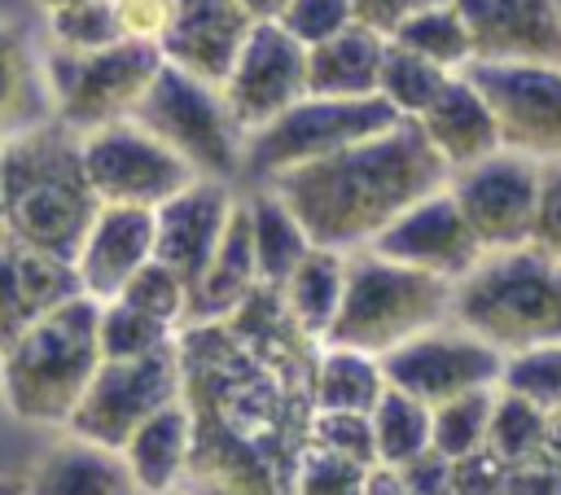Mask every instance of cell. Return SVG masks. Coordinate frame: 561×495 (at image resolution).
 I'll list each match as a JSON object with an SVG mask.
<instances>
[{"label":"cell","instance_id":"obj_46","mask_svg":"<svg viewBox=\"0 0 561 495\" xmlns=\"http://www.w3.org/2000/svg\"><path fill=\"white\" fill-rule=\"evenodd\" d=\"M394 473H399L403 495H443V486H447V477H451V460L430 447V451L412 456L408 464H399Z\"/></svg>","mask_w":561,"mask_h":495},{"label":"cell","instance_id":"obj_13","mask_svg":"<svg viewBox=\"0 0 561 495\" xmlns=\"http://www.w3.org/2000/svg\"><path fill=\"white\" fill-rule=\"evenodd\" d=\"M447 193L482 250L526 245L535 237L539 210V162L495 149L482 162H469L447 175Z\"/></svg>","mask_w":561,"mask_h":495},{"label":"cell","instance_id":"obj_1","mask_svg":"<svg viewBox=\"0 0 561 495\" xmlns=\"http://www.w3.org/2000/svg\"><path fill=\"white\" fill-rule=\"evenodd\" d=\"M316 346L272 285L224 320L175 333L180 403L193 421L188 495H289L307 451Z\"/></svg>","mask_w":561,"mask_h":495},{"label":"cell","instance_id":"obj_7","mask_svg":"<svg viewBox=\"0 0 561 495\" xmlns=\"http://www.w3.org/2000/svg\"><path fill=\"white\" fill-rule=\"evenodd\" d=\"M394 123H399V114L381 96H311L307 92L272 123L245 131L241 171L254 184H267L294 166H307L346 145H359Z\"/></svg>","mask_w":561,"mask_h":495},{"label":"cell","instance_id":"obj_48","mask_svg":"<svg viewBox=\"0 0 561 495\" xmlns=\"http://www.w3.org/2000/svg\"><path fill=\"white\" fill-rule=\"evenodd\" d=\"M500 495H561V469H557L552 460H535V464L504 469Z\"/></svg>","mask_w":561,"mask_h":495},{"label":"cell","instance_id":"obj_41","mask_svg":"<svg viewBox=\"0 0 561 495\" xmlns=\"http://www.w3.org/2000/svg\"><path fill=\"white\" fill-rule=\"evenodd\" d=\"M364 477L368 469L355 464V460H342L333 451H320L307 442L298 469H294V482H289V495H359L364 491Z\"/></svg>","mask_w":561,"mask_h":495},{"label":"cell","instance_id":"obj_9","mask_svg":"<svg viewBox=\"0 0 561 495\" xmlns=\"http://www.w3.org/2000/svg\"><path fill=\"white\" fill-rule=\"evenodd\" d=\"M131 118L153 131L171 153H180L193 175L228 184L241 171V140L245 131L232 123L224 96L215 83H202L175 66L162 61L153 83L145 88Z\"/></svg>","mask_w":561,"mask_h":495},{"label":"cell","instance_id":"obj_44","mask_svg":"<svg viewBox=\"0 0 561 495\" xmlns=\"http://www.w3.org/2000/svg\"><path fill=\"white\" fill-rule=\"evenodd\" d=\"M504 486V464L491 451L451 460V477L443 486V495H500Z\"/></svg>","mask_w":561,"mask_h":495},{"label":"cell","instance_id":"obj_50","mask_svg":"<svg viewBox=\"0 0 561 495\" xmlns=\"http://www.w3.org/2000/svg\"><path fill=\"white\" fill-rule=\"evenodd\" d=\"M254 22H276L280 18V9L289 4V0H237Z\"/></svg>","mask_w":561,"mask_h":495},{"label":"cell","instance_id":"obj_17","mask_svg":"<svg viewBox=\"0 0 561 495\" xmlns=\"http://www.w3.org/2000/svg\"><path fill=\"white\" fill-rule=\"evenodd\" d=\"M232 202L237 197L228 193V184L197 175L193 184H184L175 197H167L153 210V258L162 267H171L188 285V293H193L197 276L206 272V263L224 237Z\"/></svg>","mask_w":561,"mask_h":495},{"label":"cell","instance_id":"obj_35","mask_svg":"<svg viewBox=\"0 0 561 495\" xmlns=\"http://www.w3.org/2000/svg\"><path fill=\"white\" fill-rule=\"evenodd\" d=\"M175 333L180 329L127 307L123 298L96 302V350H101V359H149L158 350H171Z\"/></svg>","mask_w":561,"mask_h":495},{"label":"cell","instance_id":"obj_28","mask_svg":"<svg viewBox=\"0 0 561 495\" xmlns=\"http://www.w3.org/2000/svg\"><path fill=\"white\" fill-rule=\"evenodd\" d=\"M386 390L381 359L355 346L320 342L311 364V407L316 412H373Z\"/></svg>","mask_w":561,"mask_h":495},{"label":"cell","instance_id":"obj_55","mask_svg":"<svg viewBox=\"0 0 561 495\" xmlns=\"http://www.w3.org/2000/svg\"><path fill=\"white\" fill-rule=\"evenodd\" d=\"M162 495H188V491H180V486H175V491H162Z\"/></svg>","mask_w":561,"mask_h":495},{"label":"cell","instance_id":"obj_40","mask_svg":"<svg viewBox=\"0 0 561 495\" xmlns=\"http://www.w3.org/2000/svg\"><path fill=\"white\" fill-rule=\"evenodd\" d=\"M307 442L320 447V451H333V456H342V460H355V464H364V469L377 464L368 412H316V407H311Z\"/></svg>","mask_w":561,"mask_h":495},{"label":"cell","instance_id":"obj_43","mask_svg":"<svg viewBox=\"0 0 561 495\" xmlns=\"http://www.w3.org/2000/svg\"><path fill=\"white\" fill-rule=\"evenodd\" d=\"M535 245L561 254V158L539 162V210H535Z\"/></svg>","mask_w":561,"mask_h":495},{"label":"cell","instance_id":"obj_6","mask_svg":"<svg viewBox=\"0 0 561 495\" xmlns=\"http://www.w3.org/2000/svg\"><path fill=\"white\" fill-rule=\"evenodd\" d=\"M451 315V280L403 267L368 245L346 250V285L342 307L324 333V342L355 346L368 355H386L399 342L438 329Z\"/></svg>","mask_w":561,"mask_h":495},{"label":"cell","instance_id":"obj_29","mask_svg":"<svg viewBox=\"0 0 561 495\" xmlns=\"http://www.w3.org/2000/svg\"><path fill=\"white\" fill-rule=\"evenodd\" d=\"M241 206H245V223H250V245H254L259 280L280 289L285 276L311 250V237L298 223V215L276 197V188H254L250 197H241Z\"/></svg>","mask_w":561,"mask_h":495},{"label":"cell","instance_id":"obj_51","mask_svg":"<svg viewBox=\"0 0 561 495\" xmlns=\"http://www.w3.org/2000/svg\"><path fill=\"white\" fill-rule=\"evenodd\" d=\"M543 456L552 464H561V407L548 412V442H543Z\"/></svg>","mask_w":561,"mask_h":495},{"label":"cell","instance_id":"obj_21","mask_svg":"<svg viewBox=\"0 0 561 495\" xmlns=\"http://www.w3.org/2000/svg\"><path fill=\"white\" fill-rule=\"evenodd\" d=\"M75 293H79L75 263L0 241V350L18 333H26L39 315L70 302Z\"/></svg>","mask_w":561,"mask_h":495},{"label":"cell","instance_id":"obj_47","mask_svg":"<svg viewBox=\"0 0 561 495\" xmlns=\"http://www.w3.org/2000/svg\"><path fill=\"white\" fill-rule=\"evenodd\" d=\"M430 4H443V0H351V13H355V22L373 26L377 35H390L403 18H412L416 9H430Z\"/></svg>","mask_w":561,"mask_h":495},{"label":"cell","instance_id":"obj_31","mask_svg":"<svg viewBox=\"0 0 561 495\" xmlns=\"http://www.w3.org/2000/svg\"><path fill=\"white\" fill-rule=\"evenodd\" d=\"M543 442H548V412L539 403H530V399L495 385L491 425H486V451L504 469H517V464L548 460L543 456Z\"/></svg>","mask_w":561,"mask_h":495},{"label":"cell","instance_id":"obj_54","mask_svg":"<svg viewBox=\"0 0 561 495\" xmlns=\"http://www.w3.org/2000/svg\"><path fill=\"white\" fill-rule=\"evenodd\" d=\"M0 241H9L4 237V180H0Z\"/></svg>","mask_w":561,"mask_h":495},{"label":"cell","instance_id":"obj_11","mask_svg":"<svg viewBox=\"0 0 561 495\" xmlns=\"http://www.w3.org/2000/svg\"><path fill=\"white\" fill-rule=\"evenodd\" d=\"M460 74L491 105L500 149L530 162L561 158V61H469Z\"/></svg>","mask_w":561,"mask_h":495},{"label":"cell","instance_id":"obj_39","mask_svg":"<svg viewBox=\"0 0 561 495\" xmlns=\"http://www.w3.org/2000/svg\"><path fill=\"white\" fill-rule=\"evenodd\" d=\"M500 385L522 394V399H530V403H539L543 412L561 407V342L508 355L504 372H500Z\"/></svg>","mask_w":561,"mask_h":495},{"label":"cell","instance_id":"obj_15","mask_svg":"<svg viewBox=\"0 0 561 495\" xmlns=\"http://www.w3.org/2000/svg\"><path fill=\"white\" fill-rule=\"evenodd\" d=\"M219 96L241 131H254L307 96V48L280 22H254Z\"/></svg>","mask_w":561,"mask_h":495},{"label":"cell","instance_id":"obj_52","mask_svg":"<svg viewBox=\"0 0 561 495\" xmlns=\"http://www.w3.org/2000/svg\"><path fill=\"white\" fill-rule=\"evenodd\" d=\"M0 495H26V477H0Z\"/></svg>","mask_w":561,"mask_h":495},{"label":"cell","instance_id":"obj_8","mask_svg":"<svg viewBox=\"0 0 561 495\" xmlns=\"http://www.w3.org/2000/svg\"><path fill=\"white\" fill-rule=\"evenodd\" d=\"M158 70H162V53L149 39H118L92 53L48 48L44 79L53 96V118L75 136L131 118Z\"/></svg>","mask_w":561,"mask_h":495},{"label":"cell","instance_id":"obj_16","mask_svg":"<svg viewBox=\"0 0 561 495\" xmlns=\"http://www.w3.org/2000/svg\"><path fill=\"white\" fill-rule=\"evenodd\" d=\"M368 250L403 263V267H416V272H430L438 280H460L486 250L478 245L473 228L465 223V215L456 210L447 184L425 193L421 202H412L399 219H390L373 241Z\"/></svg>","mask_w":561,"mask_h":495},{"label":"cell","instance_id":"obj_27","mask_svg":"<svg viewBox=\"0 0 561 495\" xmlns=\"http://www.w3.org/2000/svg\"><path fill=\"white\" fill-rule=\"evenodd\" d=\"M48 118H53V96H48L44 61L31 53L18 26L0 22V145Z\"/></svg>","mask_w":561,"mask_h":495},{"label":"cell","instance_id":"obj_30","mask_svg":"<svg viewBox=\"0 0 561 495\" xmlns=\"http://www.w3.org/2000/svg\"><path fill=\"white\" fill-rule=\"evenodd\" d=\"M342 285H346V254L311 245L276 293H280L285 311L294 315V324L311 342H324V333H329V324L342 307Z\"/></svg>","mask_w":561,"mask_h":495},{"label":"cell","instance_id":"obj_10","mask_svg":"<svg viewBox=\"0 0 561 495\" xmlns=\"http://www.w3.org/2000/svg\"><path fill=\"white\" fill-rule=\"evenodd\" d=\"M79 153L101 206L158 210L167 197H175L184 184L197 180L193 166L180 153H171L153 131H145L136 118H118L96 131H83Z\"/></svg>","mask_w":561,"mask_h":495},{"label":"cell","instance_id":"obj_34","mask_svg":"<svg viewBox=\"0 0 561 495\" xmlns=\"http://www.w3.org/2000/svg\"><path fill=\"white\" fill-rule=\"evenodd\" d=\"M451 79V70L399 48L386 39L381 53V70H377V96L399 114V118H421L430 110V101L443 92V83Z\"/></svg>","mask_w":561,"mask_h":495},{"label":"cell","instance_id":"obj_36","mask_svg":"<svg viewBox=\"0 0 561 495\" xmlns=\"http://www.w3.org/2000/svg\"><path fill=\"white\" fill-rule=\"evenodd\" d=\"M491 399H495V390H469V394L434 403L430 407V447L447 460H465V456L486 451Z\"/></svg>","mask_w":561,"mask_h":495},{"label":"cell","instance_id":"obj_49","mask_svg":"<svg viewBox=\"0 0 561 495\" xmlns=\"http://www.w3.org/2000/svg\"><path fill=\"white\" fill-rule=\"evenodd\" d=\"M359 495H403L399 473H394V469H386V464H373V469H368V477H364V491H359Z\"/></svg>","mask_w":561,"mask_h":495},{"label":"cell","instance_id":"obj_37","mask_svg":"<svg viewBox=\"0 0 561 495\" xmlns=\"http://www.w3.org/2000/svg\"><path fill=\"white\" fill-rule=\"evenodd\" d=\"M48 39H53V48H66V53H92V48H110L127 35L114 13V0H79V4L48 13Z\"/></svg>","mask_w":561,"mask_h":495},{"label":"cell","instance_id":"obj_32","mask_svg":"<svg viewBox=\"0 0 561 495\" xmlns=\"http://www.w3.org/2000/svg\"><path fill=\"white\" fill-rule=\"evenodd\" d=\"M368 425H373L377 464H386V469H399L412 456L430 451V403H421L394 385L381 390V399L368 412Z\"/></svg>","mask_w":561,"mask_h":495},{"label":"cell","instance_id":"obj_25","mask_svg":"<svg viewBox=\"0 0 561 495\" xmlns=\"http://www.w3.org/2000/svg\"><path fill=\"white\" fill-rule=\"evenodd\" d=\"M26 495H145V491L136 486L118 451L83 438H66L35 464V473L26 477Z\"/></svg>","mask_w":561,"mask_h":495},{"label":"cell","instance_id":"obj_42","mask_svg":"<svg viewBox=\"0 0 561 495\" xmlns=\"http://www.w3.org/2000/svg\"><path fill=\"white\" fill-rule=\"evenodd\" d=\"M276 22H280L302 48H311V44H320V39H329V35H337V31H346V26L355 22V13H351V0H289Z\"/></svg>","mask_w":561,"mask_h":495},{"label":"cell","instance_id":"obj_23","mask_svg":"<svg viewBox=\"0 0 561 495\" xmlns=\"http://www.w3.org/2000/svg\"><path fill=\"white\" fill-rule=\"evenodd\" d=\"M259 267H254V245H250V223H245V206L232 202V215L224 223V237L206 263V272L197 276L193 293H188V315L184 324H206V320H224L228 311H237L254 289H259Z\"/></svg>","mask_w":561,"mask_h":495},{"label":"cell","instance_id":"obj_3","mask_svg":"<svg viewBox=\"0 0 561 495\" xmlns=\"http://www.w3.org/2000/svg\"><path fill=\"white\" fill-rule=\"evenodd\" d=\"M4 237L22 250L75 263V250L96 215V193L83 171L79 136L57 118L0 145Z\"/></svg>","mask_w":561,"mask_h":495},{"label":"cell","instance_id":"obj_4","mask_svg":"<svg viewBox=\"0 0 561 495\" xmlns=\"http://www.w3.org/2000/svg\"><path fill=\"white\" fill-rule=\"evenodd\" d=\"M451 320L504 359L561 342V254L535 241L486 250L451 285Z\"/></svg>","mask_w":561,"mask_h":495},{"label":"cell","instance_id":"obj_56","mask_svg":"<svg viewBox=\"0 0 561 495\" xmlns=\"http://www.w3.org/2000/svg\"><path fill=\"white\" fill-rule=\"evenodd\" d=\"M552 4H557V18H561V0H552Z\"/></svg>","mask_w":561,"mask_h":495},{"label":"cell","instance_id":"obj_33","mask_svg":"<svg viewBox=\"0 0 561 495\" xmlns=\"http://www.w3.org/2000/svg\"><path fill=\"white\" fill-rule=\"evenodd\" d=\"M386 39L399 44V48H408V53H416V57H425V61H434V66H443V70H451V74H460L473 61L469 31H465V22H460V13H456L451 0L430 4V9H416Z\"/></svg>","mask_w":561,"mask_h":495},{"label":"cell","instance_id":"obj_45","mask_svg":"<svg viewBox=\"0 0 561 495\" xmlns=\"http://www.w3.org/2000/svg\"><path fill=\"white\" fill-rule=\"evenodd\" d=\"M171 9H175V0H114L123 35L127 39H149V44L162 39V31L171 22Z\"/></svg>","mask_w":561,"mask_h":495},{"label":"cell","instance_id":"obj_26","mask_svg":"<svg viewBox=\"0 0 561 495\" xmlns=\"http://www.w3.org/2000/svg\"><path fill=\"white\" fill-rule=\"evenodd\" d=\"M386 35L364 22L307 48V92L311 96H377Z\"/></svg>","mask_w":561,"mask_h":495},{"label":"cell","instance_id":"obj_12","mask_svg":"<svg viewBox=\"0 0 561 495\" xmlns=\"http://www.w3.org/2000/svg\"><path fill=\"white\" fill-rule=\"evenodd\" d=\"M175 399H180L175 346L158 350L149 359H101L88 390L79 394L75 412L66 416V429H70V438L118 451L140 421H149L158 407H167Z\"/></svg>","mask_w":561,"mask_h":495},{"label":"cell","instance_id":"obj_22","mask_svg":"<svg viewBox=\"0 0 561 495\" xmlns=\"http://www.w3.org/2000/svg\"><path fill=\"white\" fill-rule=\"evenodd\" d=\"M421 127V136L430 140V149L443 158L447 171H460L469 162H482L500 149V131L491 118V105L482 101V92L465 79L451 74L443 83V92L430 101V110L421 118H412Z\"/></svg>","mask_w":561,"mask_h":495},{"label":"cell","instance_id":"obj_14","mask_svg":"<svg viewBox=\"0 0 561 495\" xmlns=\"http://www.w3.org/2000/svg\"><path fill=\"white\" fill-rule=\"evenodd\" d=\"M381 372H386V385L434 407V403L469 394V390H495L500 372H504V355L465 329L438 324V329H425V333L399 342L394 350H386Z\"/></svg>","mask_w":561,"mask_h":495},{"label":"cell","instance_id":"obj_38","mask_svg":"<svg viewBox=\"0 0 561 495\" xmlns=\"http://www.w3.org/2000/svg\"><path fill=\"white\" fill-rule=\"evenodd\" d=\"M118 298H123L127 307H136V311H145V315L171 324V329H184V315H188V285H184L171 267H162L158 258L140 263V267L131 272V280L118 289Z\"/></svg>","mask_w":561,"mask_h":495},{"label":"cell","instance_id":"obj_5","mask_svg":"<svg viewBox=\"0 0 561 495\" xmlns=\"http://www.w3.org/2000/svg\"><path fill=\"white\" fill-rule=\"evenodd\" d=\"M96 364V302L75 293L0 350V399L22 421L66 425Z\"/></svg>","mask_w":561,"mask_h":495},{"label":"cell","instance_id":"obj_20","mask_svg":"<svg viewBox=\"0 0 561 495\" xmlns=\"http://www.w3.org/2000/svg\"><path fill=\"white\" fill-rule=\"evenodd\" d=\"M149 258H153V210L96 206V215L75 250L79 293L92 302H110L131 280V272Z\"/></svg>","mask_w":561,"mask_h":495},{"label":"cell","instance_id":"obj_2","mask_svg":"<svg viewBox=\"0 0 561 495\" xmlns=\"http://www.w3.org/2000/svg\"><path fill=\"white\" fill-rule=\"evenodd\" d=\"M447 175L451 171L430 149L421 127L399 118L359 145L267 180V188H276V197L298 215L311 245L346 254L368 245L412 202L443 188Z\"/></svg>","mask_w":561,"mask_h":495},{"label":"cell","instance_id":"obj_53","mask_svg":"<svg viewBox=\"0 0 561 495\" xmlns=\"http://www.w3.org/2000/svg\"><path fill=\"white\" fill-rule=\"evenodd\" d=\"M44 13H57V9H66V4H79V0H35Z\"/></svg>","mask_w":561,"mask_h":495},{"label":"cell","instance_id":"obj_19","mask_svg":"<svg viewBox=\"0 0 561 495\" xmlns=\"http://www.w3.org/2000/svg\"><path fill=\"white\" fill-rule=\"evenodd\" d=\"M473 61H561V18L552 0H451Z\"/></svg>","mask_w":561,"mask_h":495},{"label":"cell","instance_id":"obj_24","mask_svg":"<svg viewBox=\"0 0 561 495\" xmlns=\"http://www.w3.org/2000/svg\"><path fill=\"white\" fill-rule=\"evenodd\" d=\"M188 451H193V421H188L180 399L158 407L149 421H140L127 434V442L118 447L123 464L131 469V477L145 495H162V491L184 486Z\"/></svg>","mask_w":561,"mask_h":495},{"label":"cell","instance_id":"obj_18","mask_svg":"<svg viewBox=\"0 0 561 495\" xmlns=\"http://www.w3.org/2000/svg\"><path fill=\"white\" fill-rule=\"evenodd\" d=\"M254 18L237 0H175L171 22L158 39V53L167 66L219 88Z\"/></svg>","mask_w":561,"mask_h":495}]
</instances>
